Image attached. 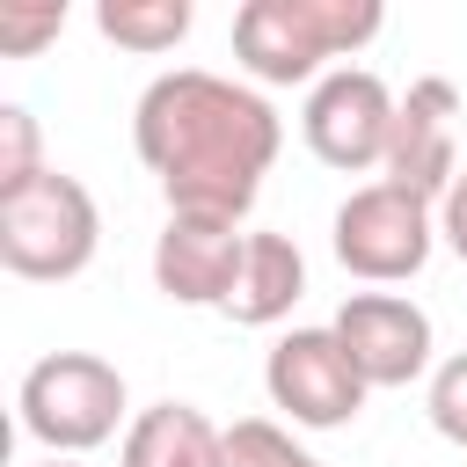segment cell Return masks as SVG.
I'll return each instance as SVG.
<instances>
[{"label":"cell","mask_w":467,"mask_h":467,"mask_svg":"<svg viewBox=\"0 0 467 467\" xmlns=\"http://www.w3.org/2000/svg\"><path fill=\"white\" fill-rule=\"evenodd\" d=\"M44 467H80V460H44Z\"/></svg>","instance_id":"ffe728a7"},{"label":"cell","mask_w":467,"mask_h":467,"mask_svg":"<svg viewBox=\"0 0 467 467\" xmlns=\"http://www.w3.org/2000/svg\"><path fill=\"white\" fill-rule=\"evenodd\" d=\"M263 387L270 409H285L299 431H343L372 394L336 328H285L263 358Z\"/></svg>","instance_id":"8992f818"},{"label":"cell","mask_w":467,"mask_h":467,"mask_svg":"<svg viewBox=\"0 0 467 467\" xmlns=\"http://www.w3.org/2000/svg\"><path fill=\"white\" fill-rule=\"evenodd\" d=\"M292 467H321V460H314V452H299V460H292Z\"/></svg>","instance_id":"d6986e66"},{"label":"cell","mask_w":467,"mask_h":467,"mask_svg":"<svg viewBox=\"0 0 467 467\" xmlns=\"http://www.w3.org/2000/svg\"><path fill=\"white\" fill-rule=\"evenodd\" d=\"M44 175V146H36V117L22 102H0V197Z\"/></svg>","instance_id":"2e32d148"},{"label":"cell","mask_w":467,"mask_h":467,"mask_svg":"<svg viewBox=\"0 0 467 467\" xmlns=\"http://www.w3.org/2000/svg\"><path fill=\"white\" fill-rule=\"evenodd\" d=\"M22 431L51 452V460H80L95 445L117 438L124 423V372L95 350H51L22 372Z\"/></svg>","instance_id":"277c9868"},{"label":"cell","mask_w":467,"mask_h":467,"mask_svg":"<svg viewBox=\"0 0 467 467\" xmlns=\"http://www.w3.org/2000/svg\"><path fill=\"white\" fill-rule=\"evenodd\" d=\"M131 146H139L146 175H161L168 212L241 226L285 146V124L263 88L204 73V66H175V73L146 80V95L131 109Z\"/></svg>","instance_id":"6da1fadb"},{"label":"cell","mask_w":467,"mask_h":467,"mask_svg":"<svg viewBox=\"0 0 467 467\" xmlns=\"http://www.w3.org/2000/svg\"><path fill=\"white\" fill-rule=\"evenodd\" d=\"M306 292V255L292 234H248V263H241V285L226 299V321L241 328H277Z\"/></svg>","instance_id":"7c38bea8"},{"label":"cell","mask_w":467,"mask_h":467,"mask_svg":"<svg viewBox=\"0 0 467 467\" xmlns=\"http://www.w3.org/2000/svg\"><path fill=\"white\" fill-rule=\"evenodd\" d=\"M219 423L190 401H153L124 423L117 467H219Z\"/></svg>","instance_id":"8fae6325"},{"label":"cell","mask_w":467,"mask_h":467,"mask_svg":"<svg viewBox=\"0 0 467 467\" xmlns=\"http://www.w3.org/2000/svg\"><path fill=\"white\" fill-rule=\"evenodd\" d=\"M365 372V387H409L431 372V314L401 292H350L328 321Z\"/></svg>","instance_id":"9c48e42d"},{"label":"cell","mask_w":467,"mask_h":467,"mask_svg":"<svg viewBox=\"0 0 467 467\" xmlns=\"http://www.w3.org/2000/svg\"><path fill=\"white\" fill-rule=\"evenodd\" d=\"M379 29V0H248L234 15V58L255 88H314L328 58L365 51Z\"/></svg>","instance_id":"7a4b0ae2"},{"label":"cell","mask_w":467,"mask_h":467,"mask_svg":"<svg viewBox=\"0 0 467 467\" xmlns=\"http://www.w3.org/2000/svg\"><path fill=\"white\" fill-rule=\"evenodd\" d=\"M460 175V88L452 80H416L394 109V139H387V168L379 182H401L416 197H445Z\"/></svg>","instance_id":"30bf717a"},{"label":"cell","mask_w":467,"mask_h":467,"mask_svg":"<svg viewBox=\"0 0 467 467\" xmlns=\"http://www.w3.org/2000/svg\"><path fill=\"white\" fill-rule=\"evenodd\" d=\"M438 204L401 182H365L336 204V263L365 285H401L431 263Z\"/></svg>","instance_id":"5b68a950"},{"label":"cell","mask_w":467,"mask_h":467,"mask_svg":"<svg viewBox=\"0 0 467 467\" xmlns=\"http://www.w3.org/2000/svg\"><path fill=\"white\" fill-rule=\"evenodd\" d=\"M248 263V234L234 219H197V212H168V226L153 234V285L175 306H219L234 299Z\"/></svg>","instance_id":"ba28073f"},{"label":"cell","mask_w":467,"mask_h":467,"mask_svg":"<svg viewBox=\"0 0 467 467\" xmlns=\"http://www.w3.org/2000/svg\"><path fill=\"white\" fill-rule=\"evenodd\" d=\"M102 248V212L80 175L44 168L36 182L0 197V263L29 285H66L95 263Z\"/></svg>","instance_id":"3957f363"},{"label":"cell","mask_w":467,"mask_h":467,"mask_svg":"<svg viewBox=\"0 0 467 467\" xmlns=\"http://www.w3.org/2000/svg\"><path fill=\"white\" fill-rule=\"evenodd\" d=\"M423 409H431V431H438L445 445L467 452V350H452L445 365H431V394H423Z\"/></svg>","instance_id":"e0dca14e"},{"label":"cell","mask_w":467,"mask_h":467,"mask_svg":"<svg viewBox=\"0 0 467 467\" xmlns=\"http://www.w3.org/2000/svg\"><path fill=\"white\" fill-rule=\"evenodd\" d=\"M292 460H299V445H292V431L270 423V416H241V423H226V438H219V467H292Z\"/></svg>","instance_id":"5bb4252c"},{"label":"cell","mask_w":467,"mask_h":467,"mask_svg":"<svg viewBox=\"0 0 467 467\" xmlns=\"http://www.w3.org/2000/svg\"><path fill=\"white\" fill-rule=\"evenodd\" d=\"M394 109L401 95L372 73V66H336L306 88L299 131L314 146V161L358 175V168H387V139H394Z\"/></svg>","instance_id":"52a82bcc"},{"label":"cell","mask_w":467,"mask_h":467,"mask_svg":"<svg viewBox=\"0 0 467 467\" xmlns=\"http://www.w3.org/2000/svg\"><path fill=\"white\" fill-rule=\"evenodd\" d=\"M58 29H66V0H0V51L7 58H36Z\"/></svg>","instance_id":"9a60e30c"},{"label":"cell","mask_w":467,"mask_h":467,"mask_svg":"<svg viewBox=\"0 0 467 467\" xmlns=\"http://www.w3.org/2000/svg\"><path fill=\"white\" fill-rule=\"evenodd\" d=\"M438 241L467 263V168H460V175H452V190L438 197Z\"/></svg>","instance_id":"ac0fdd59"},{"label":"cell","mask_w":467,"mask_h":467,"mask_svg":"<svg viewBox=\"0 0 467 467\" xmlns=\"http://www.w3.org/2000/svg\"><path fill=\"white\" fill-rule=\"evenodd\" d=\"M190 22H197L190 0H95V29L109 44H124V51H146V58L175 51L190 36Z\"/></svg>","instance_id":"4fadbf2b"}]
</instances>
